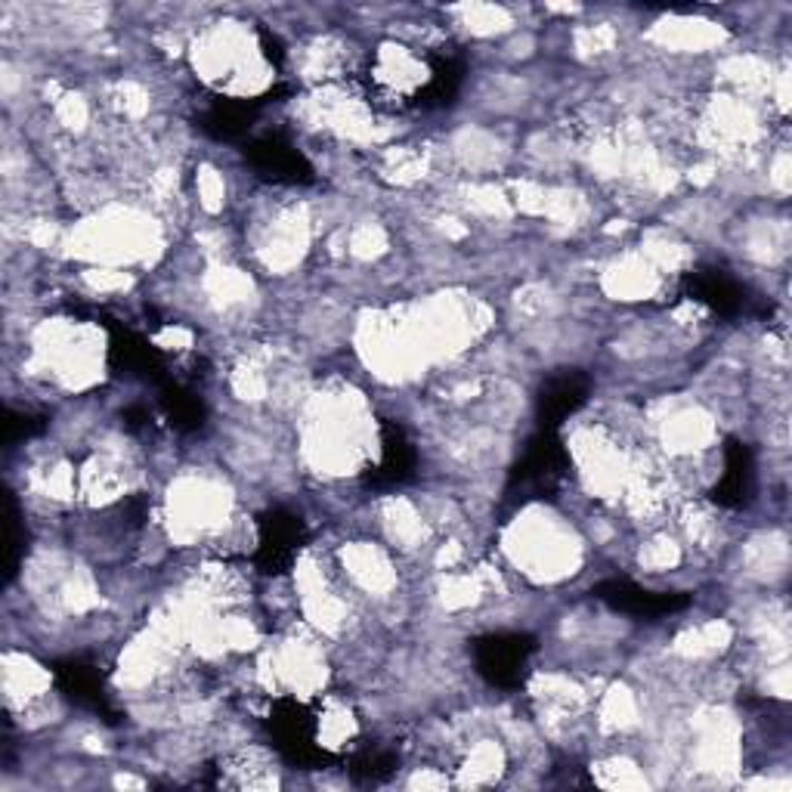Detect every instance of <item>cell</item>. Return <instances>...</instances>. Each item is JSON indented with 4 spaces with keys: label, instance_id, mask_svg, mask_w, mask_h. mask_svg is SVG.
I'll list each match as a JSON object with an SVG mask.
<instances>
[{
    "label": "cell",
    "instance_id": "8992f818",
    "mask_svg": "<svg viewBox=\"0 0 792 792\" xmlns=\"http://www.w3.org/2000/svg\"><path fill=\"white\" fill-rule=\"evenodd\" d=\"M659 428V443L668 452V459H694L706 452L712 440L718 437L715 418L700 409V405H678L668 415L656 421Z\"/></svg>",
    "mask_w": 792,
    "mask_h": 792
},
{
    "label": "cell",
    "instance_id": "30bf717a",
    "mask_svg": "<svg viewBox=\"0 0 792 792\" xmlns=\"http://www.w3.org/2000/svg\"><path fill=\"white\" fill-rule=\"evenodd\" d=\"M375 75L378 84L390 90L393 97L397 94H412L415 87L424 84V66L421 59H415V53L409 47H400V43H384L378 50V62H375Z\"/></svg>",
    "mask_w": 792,
    "mask_h": 792
},
{
    "label": "cell",
    "instance_id": "9c48e42d",
    "mask_svg": "<svg viewBox=\"0 0 792 792\" xmlns=\"http://www.w3.org/2000/svg\"><path fill=\"white\" fill-rule=\"evenodd\" d=\"M663 273L644 254H626L604 270V292L616 301H647L659 292Z\"/></svg>",
    "mask_w": 792,
    "mask_h": 792
},
{
    "label": "cell",
    "instance_id": "d6986e66",
    "mask_svg": "<svg viewBox=\"0 0 792 792\" xmlns=\"http://www.w3.org/2000/svg\"><path fill=\"white\" fill-rule=\"evenodd\" d=\"M750 570L755 576H774V573H783L786 567V539L780 536H762L750 545Z\"/></svg>",
    "mask_w": 792,
    "mask_h": 792
},
{
    "label": "cell",
    "instance_id": "d4e9b609",
    "mask_svg": "<svg viewBox=\"0 0 792 792\" xmlns=\"http://www.w3.org/2000/svg\"><path fill=\"white\" fill-rule=\"evenodd\" d=\"M195 186H198L202 208L211 211V214L223 208V202H226V183H223V177L214 167H202V170L195 174Z\"/></svg>",
    "mask_w": 792,
    "mask_h": 792
},
{
    "label": "cell",
    "instance_id": "484cf974",
    "mask_svg": "<svg viewBox=\"0 0 792 792\" xmlns=\"http://www.w3.org/2000/svg\"><path fill=\"white\" fill-rule=\"evenodd\" d=\"M115 109L127 118H143L149 111V94L134 81H121L115 87Z\"/></svg>",
    "mask_w": 792,
    "mask_h": 792
},
{
    "label": "cell",
    "instance_id": "4fadbf2b",
    "mask_svg": "<svg viewBox=\"0 0 792 792\" xmlns=\"http://www.w3.org/2000/svg\"><path fill=\"white\" fill-rule=\"evenodd\" d=\"M505 771V750L496 740H480L473 743L465 762L459 767V783L461 786H487L496 783Z\"/></svg>",
    "mask_w": 792,
    "mask_h": 792
},
{
    "label": "cell",
    "instance_id": "ac0fdd59",
    "mask_svg": "<svg viewBox=\"0 0 792 792\" xmlns=\"http://www.w3.org/2000/svg\"><path fill=\"white\" fill-rule=\"evenodd\" d=\"M641 570L647 573H668L682 564V542L672 536H654L651 542L641 545L638 551Z\"/></svg>",
    "mask_w": 792,
    "mask_h": 792
},
{
    "label": "cell",
    "instance_id": "603a6c76",
    "mask_svg": "<svg viewBox=\"0 0 792 792\" xmlns=\"http://www.w3.org/2000/svg\"><path fill=\"white\" fill-rule=\"evenodd\" d=\"M56 121L66 127V130H84L90 121V106L81 94H62L56 99Z\"/></svg>",
    "mask_w": 792,
    "mask_h": 792
},
{
    "label": "cell",
    "instance_id": "7c38bea8",
    "mask_svg": "<svg viewBox=\"0 0 792 792\" xmlns=\"http://www.w3.org/2000/svg\"><path fill=\"white\" fill-rule=\"evenodd\" d=\"M654 38L668 50L696 53V50H710L715 43H722L724 31L722 26L706 19H666L654 28Z\"/></svg>",
    "mask_w": 792,
    "mask_h": 792
},
{
    "label": "cell",
    "instance_id": "2e32d148",
    "mask_svg": "<svg viewBox=\"0 0 792 792\" xmlns=\"http://www.w3.org/2000/svg\"><path fill=\"white\" fill-rule=\"evenodd\" d=\"M356 734V718L344 703H329L320 715V746L338 750L348 746V740Z\"/></svg>",
    "mask_w": 792,
    "mask_h": 792
},
{
    "label": "cell",
    "instance_id": "ffe728a7",
    "mask_svg": "<svg viewBox=\"0 0 792 792\" xmlns=\"http://www.w3.org/2000/svg\"><path fill=\"white\" fill-rule=\"evenodd\" d=\"M348 251L353 257H360V261H375V257H381V254L388 251V233L372 221L360 223V226L350 233Z\"/></svg>",
    "mask_w": 792,
    "mask_h": 792
},
{
    "label": "cell",
    "instance_id": "6da1fadb",
    "mask_svg": "<svg viewBox=\"0 0 792 792\" xmlns=\"http://www.w3.org/2000/svg\"><path fill=\"white\" fill-rule=\"evenodd\" d=\"M372 449V418L360 393H320L310 403L304 431L306 461L320 473H356Z\"/></svg>",
    "mask_w": 792,
    "mask_h": 792
},
{
    "label": "cell",
    "instance_id": "277c9868",
    "mask_svg": "<svg viewBox=\"0 0 792 792\" xmlns=\"http://www.w3.org/2000/svg\"><path fill=\"white\" fill-rule=\"evenodd\" d=\"M158 245V226L139 211H102L94 221L81 223L69 238L75 257L97 266H118L146 261Z\"/></svg>",
    "mask_w": 792,
    "mask_h": 792
},
{
    "label": "cell",
    "instance_id": "5bb4252c",
    "mask_svg": "<svg viewBox=\"0 0 792 792\" xmlns=\"http://www.w3.org/2000/svg\"><path fill=\"white\" fill-rule=\"evenodd\" d=\"M598 722L604 731H628L638 724V700L626 684H610L598 703Z\"/></svg>",
    "mask_w": 792,
    "mask_h": 792
},
{
    "label": "cell",
    "instance_id": "3957f363",
    "mask_svg": "<svg viewBox=\"0 0 792 792\" xmlns=\"http://www.w3.org/2000/svg\"><path fill=\"white\" fill-rule=\"evenodd\" d=\"M193 62L205 81L226 87L229 94L248 97V94H261L270 84L266 59L254 47L248 31L233 22L205 31L193 43Z\"/></svg>",
    "mask_w": 792,
    "mask_h": 792
},
{
    "label": "cell",
    "instance_id": "9a60e30c",
    "mask_svg": "<svg viewBox=\"0 0 792 792\" xmlns=\"http://www.w3.org/2000/svg\"><path fill=\"white\" fill-rule=\"evenodd\" d=\"M205 292L214 304L221 306H238L245 304L254 292L251 278L242 273V270H233V266H214L208 270V278H205Z\"/></svg>",
    "mask_w": 792,
    "mask_h": 792
},
{
    "label": "cell",
    "instance_id": "e0dca14e",
    "mask_svg": "<svg viewBox=\"0 0 792 792\" xmlns=\"http://www.w3.org/2000/svg\"><path fill=\"white\" fill-rule=\"evenodd\" d=\"M595 780H598L600 786H607V790H641V786H647L644 771L635 762L623 759V755H613L607 762H600L595 767Z\"/></svg>",
    "mask_w": 792,
    "mask_h": 792
},
{
    "label": "cell",
    "instance_id": "7402d4cb",
    "mask_svg": "<svg viewBox=\"0 0 792 792\" xmlns=\"http://www.w3.org/2000/svg\"><path fill=\"white\" fill-rule=\"evenodd\" d=\"M233 390H236L238 400H248V403H261V400H266L270 397V378L264 375V369L261 365H242V369H236V375H233Z\"/></svg>",
    "mask_w": 792,
    "mask_h": 792
},
{
    "label": "cell",
    "instance_id": "8fae6325",
    "mask_svg": "<svg viewBox=\"0 0 792 792\" xmlns=\"http://www.w3.org/2000/svg\"><path fill=\"white\" fill-rule=\"evenodd\" d=\"M381 527L388 532V539L393 548H421L428 542V517L418 511L409 499H390L381 508Z\"/></svg>",
    "mask_w": 792,
    "mask_h": 792
},
{
    "label": "cell",
    "instance_id": "5b68a950",
    "mask_svg": "<svg viewBox=\"0 0 792 792\" xmlns=\"http://www.w3.org/2000/svg\"><path fill=\"white\" fill-rule=\"evenodd\" d=\"M167 527H170V539L180 545L223 536L233 527L229 489L205 473H186L180 480H174L167 496Z\"/></svg>",
    "mask_w": 792,
    "mask_h": 792
},
{
    "label": "cell",
    "instance_id": "cb8c5ba5",
    "mask_svg": "<svg viewBox=\"0 0 792 792\" xmlns=\"http://www.w3.org/2000/svg\"><path fill=\"white\" fill-rule=\"evenodd\" d=\"M84 278H87V285L99 294H121L127 292L130 282H134V276H130L127 270H118V266H94V270L84 273Z\"/></svg>",
    "mask_w": 792,
    "mask_h": 792
},
{
    "label": "cell",
    "instance_id": "7a4b0ae2",
    "mask_svg": "<svg viewBox=\"0 0 792 792\" xmlns=\"http://www.w3.org/2000/svg\"><path fill=\"white\" fill-rule=\"evenodd\" d=\"M505 551L515 560L520 573L536 583H557L579 570L583 564V542L564 517L532 508L517 517L505 532Z\"/></svg>",
    "mask_w": 792,
    "mask_h": 792
},
{
    "label": "cell",
    "instance_id": "ba28073f",
    "mask_svg": "<svg viewBox=\"0 0 792 792\" xmlns=\"http://www.w3.org/2000/svg\"><path fill=\"white\" fill-rule=\"evenodd\" d=\"M50 694V675L41 663L26 654L3 656V696L10 710L28 712Z\"/></svg>",
    "mask_w": 792,
    "mask_h": 792
},
{
    "label": "cell",
    "instance_id": "4316f807",
    "mask_svg": "<svg viewBox=\"0 0 792 792\" xmlns=\"http://www.w3.org/2000/svg\"><path fill=\"white\" fill-rule=\"evenodd\" d=\"M613 41H616V31L610 26H588L579 31V50H585V53L613 50Z\"/></svg>",
    "mask_w": 792,
    "mask_h": 792
},
{
    "label": "cell",
    "instance_id": "52a82bcc",
    "mask_svg": "<svg viewBox=\"0 0 792 792\" xmlns=\"http://www.w3.org/2000/svg\"><path fill=\"white\" fill-rule=\"evenodd\" d=\"M341 567L350 583L369 598H388L397 588V567L390 555L375 542H353L341 551Z\"/></svg>",
    "mask_w": 792,
    "mask_h": 792
},
{
    "label": "cell",
    "instance_id": "44dd1931",
    "mask_svg": "<svg viewBox=\"0 0 792 792\" xmlns=\"http://www.w3.org/2000/svg\"><path fill=\"white\" fill-rule=\"evenodd\" d=\"M465 16V26L473 35H499L505 28H511V16L505 13L501 7H483V3H473V7H461L459 10Z\"/></svg>",
    "mask_w": 792,
    "mask_h": 792
}]
</instances>
